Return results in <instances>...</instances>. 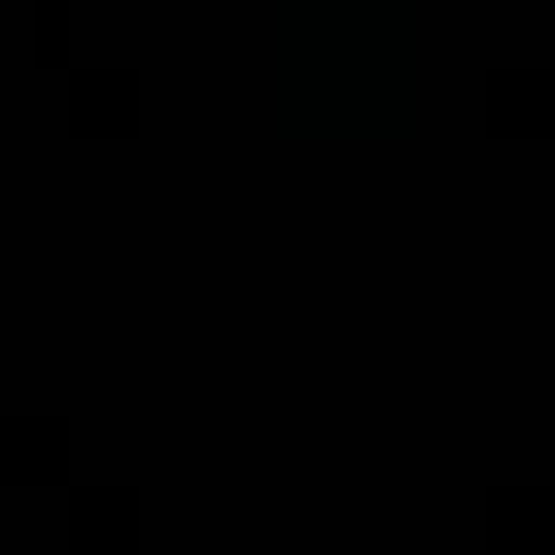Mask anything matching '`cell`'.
Instances as JSON below:
<instances>
[{
	"instance_id": "obj_1",
	"label": "cell",
	"mask_w": 555,
	"mask_h": 555,
	"mask_svg": "<svg viewBox=\"0 0 555 555\" xmlns=\"http://www.w3.org/2000/svg\"><path fill=\"white\" fill-rule=\"evenodd\" d=\"M486 529L503 546H546L555 538V494L546 486H494L486 494Z\"/></svg>"
},
{
	"instance_id": "obj_2",
	"label": "cell",
	"mask_w": 555,
	"mask_h": 555,
	"mask_svg": "<svg viewBox=\"0 0 555 555\" xmlns=\"http://www.w3.org/2000/svg\"><path fill=\"white\" fill-rule=\"evenodd\" d=\"M69 520H78V538H139V494L130 486H78Z\"/></svg>"
},
{
	"instance_id": "obj_3",
	"label": "cell",
	"mask_w": 555,
	"mask_h": 555,
	"mask_svg": "<svg viewBox=\"0 0 555 555\" xmlns=\"http://www.w3.org/2000/svg\"><path fill=\"white\" fill-rule=\"evenodd\" d=\"M61 451H69L61 425H9V460L17 468H61Z\"/></svg>"
}]
</instances>
